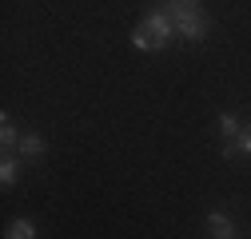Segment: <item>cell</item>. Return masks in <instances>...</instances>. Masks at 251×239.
<instances>
[{
  "label": "cell",
  "instance_id": "8",
  "mask_svg": "<svg viewBox=\"0 0 251 239\" xmlns=\"http://www.w3.org/2000/svg\"><path fill=\"white\" fill-rule=\"evenodd\" d=\"M4 239H36V223L20 215V219H12V223H8V231H4Z\"/></svg>",
  "mask_w": 251,
  "mask_h": 239
},
{
  "label": "cell",
  "instance_id": "3",
  "mask_svg": "<svg viewBox=\"0 0 251 239\" xmlns=\"http://www.w3.org/2000/svg\"><path fill=\"white\" fill-rule=\"evenodd\" d=\"M44 152H48V143H44V136H40V132H24V136H20L16 156H20L24 164H40V160H44Z\"/></svg>",
  "mask_w": 251,
  "mask_h": 239
},
{
  "label": "cell",
  "instance_id": "1",
  "mask_svg": "<svg viewBox=\"0 0 251 239\" xmlns=\"http://www.w3.org/2000/svg\"><path fill=\"white\" fill-rule=\"evenodd\" d=\"M160 8L172 16V24H176V36H183V40H203L207 32H211V16L203 12V4L200 0H160Z\"/></svg>",
  "mask_w": 251,
  "mask_h": 239
},
{
  "label": "cell",
  "instance_id": "6",
  "mask_svg": "<svg viewBox=\"0 0 251 239\" xmlns=\"http://www.w3.org/2000/svg\"><path fill=\"white\" fill-rule=\"evenodd\" d=\"M20 164H24V160H20L16 152H4V160H0V188H4V191L16 184V175H20Z\"/></svg>",
  "mask_w": 251,
  "mask_h": 239
},
{
  "label": "cell",
  "instance_id": "5",
  "mask_svg": "<svg viewBox=\"0 0 251 239\" xmlns=\"http://www.w3.org/2000/svg\"><path fill=\"white\" fill-rule=\"evenodd\" d=\"M207 231L211 239H235V223L227 219V212H207Z\"/></svg>",
  "mask_w": 251,
  "mask_h": 239
},
{
  "label": "cell",
  "instance_id": "4",
  "mask_svg": "<svg viewBox=\"0 0 251 239\" xmlns=\"http://www.w3.org/2000/svg\"><path fill=\"white\" fill-rule=\"evenodd\" d=\"M235 156H247V160H251V120L243 124V132H239L231 143H224V160H235Z\"/></svg>",
  "mask_w": 251,
  "mask_h": 239
},
{
  "label": "cell",
  "instance_id": "10",
  "mask_svg": "<svg viewBox=\"0 0 251 239\" xmlns=\"http://www.w3.org/2000/svg\"><path fill=\"white\" fill-rule=\"evenodd\" d=\"M132 44H136L140 52H160V44H155V36L148 32L144 24H136V28H132Z\"/></svg>",
  "mask_w": 251,
  "mask_h": 239
},
{
  "label": "cell",
  "instance_id": "9",
  "mask_svg": "<svg viewBox=\"0 0 251 239\" xmlns=\"http://www.w3.org/2000/svg\"><path fill=\"white\" fill-rule=\"evenodd\" d=\"M219 132H224V143H231L239 132H243V124H239V116L235 112H219Z\"/></svg>",
  "mask_w": 251,
  "mask_h": 239
},
{
  "label": "cell",
  "instance_id": "7",
  "mask_svg": "<svg viewBox=\"0 0 251 239\" xmlns=\"http://www.w3.org/2000/svg\"><path fill=\"white\" fill-rule=\"evenodd\" d=\"M0 147H4V152H16V147H20V132H16V124H12L8 112L0 116Z\"/></svg>",
  "mask_w": 251,
  "mask_h": 239
},
{
  "label": "cell",
  "instance_id": "2",
  "mask_svg": "<svg viewBox=\"0 0 251 239\" xmlns=\"http://www.w3.org/2000/svg\"><path fill=\"white\" fill-rule=\"evenodd\" d=\"M140 24H144L148 32L155 36V44H160V52H164V48L172 44V36H176V24H172V16H168V12L160 8V4H155L151 12H144V20H140Z\"/></svg>",
  "mask_w": 251,
  "mask_h": 239
}]
</instances>
